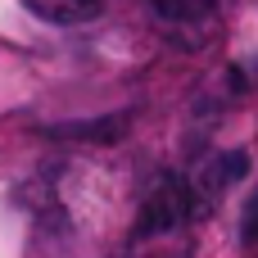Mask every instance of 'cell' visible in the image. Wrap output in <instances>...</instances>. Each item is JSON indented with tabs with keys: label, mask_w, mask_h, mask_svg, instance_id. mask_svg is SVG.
I'll return each instance as SVG.
<instances>
[{
	"label": "cell",
	"mask_w": 258,
	"mask_h": 258,
	"mask_svg": "<svg viewBox=\"0 0 258 258\" xmlns=\"http://www.w3.org/2000/svg\"><path fill=\"white\" fill-rule=\"evenodd\" d=\"M145 5H150V14H154L163 27H172V32H200V27H209L213 14H218V0H145Z\"/></svg>",
	"instance_id": "3957f363"
},
{
	"label": "cell",
	"mask_w": 258,
	"mask_h": 258,
	"mask_svg": "<svg viewBox=\"0 0 258 258\" xmlns=\"http://www.w3.org/2000/svg\"><path fill=\"white\" fill-rule=\"evenodd\" d=\"M245 172H249V154H245V150L209 154V159L195 168V181H186V186H190V204H195V213H200V209H213V204H218Z\"/></svg>",
	"instance_id": "7a4b0ae2"
},
{
	"label": "cell",
	"mask_w": 258,
	"mask_h": 258,
	"mask_svg": "<svg viewBox=\"0 0 258 258\" xmlns=\"http://www.w3.org/2000/svg\"><path fill=\"white\" fill-rule=\"evenodd\" d=\"M41 23H91L100 9H104V0H23Z\"/></svg>",
	"instance_id": "277c9868"
},
{
	"label": "cell",
	"mask_w": 258,
	"mask_h": 258,
	"mask_svg": "<svg viewBox=\"0 0 258 258\" xmlns=\"http://www.w3.org/2000/svg\"><path fill=\"white\" fill-rule=\"evenodd\" d=\"M190 218H195L190 186H186L177 172H159V177H154V186H150V190H145V200H141L136 240H168V236H177Z\"/></svg>",
	"instance_id": "6da1fadb"
},
{
	"label": "cell",
	"mask_w": 258,
	"mask_h": 258,
	"mask_svg": "<svg viewBox=\"0 0 258 258\" xmlns=\"http://www.w3.org/2000/svg\"><path fill=\"white\" fill-rule=\"evenodd\" d=\"M245 240H258V195L249 200V209H245Z\"/></svg>",
	"instance_id": "5b68a950"
}]
</instances>
